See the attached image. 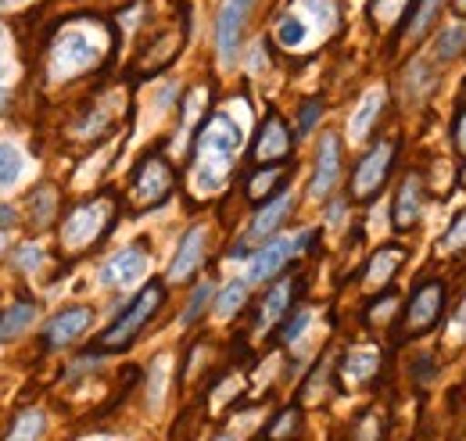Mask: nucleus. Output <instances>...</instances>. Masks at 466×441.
Returning <instances> with one entry per match:
<instances>
[{"mask_svg":"<svg viewBox=\"0 0 466 441\" xmlns=\"http://www.w3.org/2000/svg\"><path fill=\"white\" fill-rule=\"evenodd\" d=\"M201 259H205V226H194L183 237L179 251H176L173 266H169V280H187V276L201 266Z\"/></svg>","mask_w":466,"mask_h":441,"instance_id":"obj_13","label":"nucleus"},{"mask_svg":"<svg viewBox=\"0 0 466 441\" xmlns=\"http://www.w3.org/2000/svg\"><path fill=\"white\" fill-rule=\"evenodd\" d=\"M438 4L441 0H423L420 4V11H416V18H412V26H409V33L416 36V33H423L427 26H431V18H434V11H438Z\"/></svg>","mask_w":466,"mask_h":441,"instance_id":"obj_31","label":"nucleus"},{"mask_svg":"<svg viewBox=\"0 0 466 441\" xmlns=\"http://www.w3.org/2000/svg\"><path fill=\"white\" fill-rule=\"evenodd\" d=\"M15 262H18V270H40V262H44L40 244H25V248H18V251H15Z\"/></svg>","mask_w":466,"mask_h":441,"instance_id":"obj_30","label":"nucleus"},{"mask_svg":"<svg viewBox=\"0 0 466 441\" xmlns=\"http://www.w3.org/2000/svg\"><path fill=\"white\" fill-rule=\"evenodd\" d=\"M240 140H244V129L233 122L227 111L208 118V126L198 137V162L190 169V187L198 194H212V190L223 187Z\"/></svg>","mask_w":466,"mask_h":441,"instance_id":"obj_1","label":"nucleus"},{"mask_svg":"<svg viewBox=\"0 0 466 441\" xmlns=\"http://www.w3.org/2000/svg\"><path fill=\"white\" fill-rule=\"evenodd\" d=\"M169 187H173L169 166H166L162 159H147V162L140 166V172H137L133 198H137L140 205H155V201H162V198L169 194Z\"/></svg>","mask_w":466,"mask_h":441,"instance_id":"obj_10","label":"nucleus"},{"mask_svg":"<svg viewBox=\"0 0 466 441\" xmlns=\"http://www.w3.org/2000/svg\"><path fill=\"white\" fill-rule=\"evenodd\" d=\"M11 222H15V209L0 205V226H11Z\"/></svg>","mask_w":466,"mask_h":441,"instance_id":"obj_39","label":"nucleus"},{"mask_svg":"<svg viewBox=\"0 0 466 441\" xmlns=\"http://www.w3.org/2000/svg\"><path fill=\"white\" fill-rule=\"evenodd\" d=\"M33 316H36V305H33V302H15V305L0 316V341H7V337H15L22 327H29Z\"/></svg>","mask_w":466,"mask_h":441,"instance_id":"obj_21","label":"nucleus"},{"mask_svg":"<svg viewBox=\"0 0 466 441\" xmlns=\"http://www.w3.org/2000/svg\"><path fill=\"white\" fill-rule=\"evenodd\" d=\"M388 166H391V144H377L362 162L355 169V179H351V194L355 198H370L380 190L384 176H388Z\"/></svg>","mask_w":466,"mask_h":441,"instance_id":"obj_8","label":"nucleus"},{"mask_svg":"<svg viewBox=\"0 0 466 441\" xmlns=\"http://www.w3.org/2000/svg\"><path fill=\"white\" fill-rule=\"evenodd\" d=\"M0 4H15V0H0Z\"/></svg>","mask_w":466,"mask_h":441,"instance_id":"obj_44","label":"nucleus"},{"mask_svg":"<svg viewBox=\"0 0 466 441\" xmlns=\"http://www.w3.org/2000/svg\"><path fill=\"white\" fill-rule=\"evenodd\" d=\"M402 7H406V0H377V18L380 22H395L402 15Z\"/></svg>","mask_w":466,"mask_h":441,"instance_id":"obj_35","label":"nucleus"},{"mask_svg":"<svg viewBox=\"0 0 466 441\" xmlns=\"http://www.w3.org/2000/svg\"><path fill=\"white\" fill-rule=\"evenodd\" d=\"M445 341H449V344H463L466 341V302L460 305V313H456L452 327H449V333H445Z\"/></svg>","mask_w":466,"mask_h":441,"instance_id":"obj_34","label":"nucleus"},{"mask_svg":"<svg viewBox=\"0 0 466 441\" xmlns=\"http://www.w3.org/2000/svg\"><path fill=\"white\" fill-rule=\"evenodd\" d=\"M105 47H108V40H105L101 26H94V22L68 26L51 47V76L68 79V76H79V72L94 68L105 55Z\"/></svg>","mask_w":466,"mask_h":441,"instance_id":"obj_2","label":"nucleus"},{"mask_svg":"<svg viewBox=\"0 0 466 441\" xmlns=\"http://www.w3.org/2000/svg\"><path fill=\"white\" fill-rule=\"evenodd\" d=\"M338 172H341V144H338L334 133H327L319 140V159H316V176H312L309 194L312 198H327L334 190V183H338Z\"/></svg>","mask_w":466,"mask_h":441,"instance_id":"obj_9","label":"nucleus"},{"mask_svg":"<svg viewBox=\"0 0 466 441\" xmlns=\"http://www.w3.org/2000/svg\"><path fill=\"white\" fill-rule=\"evenodd\" d=\"M319 101H309L305 108H301V115H298V133H309L312 126H316V118H319Z\"/></svg>","mask_w":466,"mask_h":441,"instance_id":"obj_36","label":"nucleus"},{"mask_svg":"<svg viewBox=\"0 0 466 441\" xmlns=\"http://www.w3.org/2000/svg\"><path fill=\"white\" fill-rule=\"evenodd\" d=\"M44 435V413L40 409H25L11 420V431L4 441H40Z\"/></svg>","mask_w":466,"mask_h":441,"instance_id":"obj_20","label":"nucleus"},{"mask_svg":"<svg viewBox=\"0 0 466 441\" xmlns=\"http://www.w3.org/2000/svg\"><path fill=\"white\" fill-rule=\"evenodd\" d=\"M312 241V230H305V233H298V237H277V241H269L255 259H251V266H248V280L251 283H258V280H266V276H273L291 255H298L305 244Z\"/></svg>","mask_w":466,"mask_h":441,"instance_id":"obj_6","label":"nucleus"},{"mask_svg":"<svg viewBox=\"0 0 466 441\" xmlns=\"http://www.w3.org/2000/svg\"><path fill=\"white\" fill-rule=\"evenodd\" d=\"M166 374H169V355L155 363V374H151V405H158V402H162V387H166L162 381H166Z\"/></svg>","mask_w":466,"mask_h":441,"instance_id":"obj_32","label":"nucleus"},{"mask_svg":"<svg viewBox=\"0 0 466 441\" xmlns=\"http://www.w3.org/2000/svg\"><path fill=\"white\" fill-rule=\"evenodd\" d=\"M90 320H94V313H90L86 305H72V309L58 313V316L47 323L44 341H47V344H55V348H58V344H68V341H76L79 333H86Z\"/></svg>","mask_w":466,"mask_h":441,"instance_id":"obj_12","label":"nucleus"},{"mask_svg":"<svg viewBox=\"0 0 466 441\" xmlns=\"http://www.w3.org/2000/svg\"><path fill=\"white\" fill-rule=\"evenodd\" d=\"M273 179H277V172H273V169H269V172H262V176H255V179H251V198H262V194L273 187Z\"/></svg>","mask_w":466,"mask_h":441,"instance_id":"obj_38","label":"nucleus"},{"mask_svg":"<svg viewBox=\"0 0 466 441\" xmlns=\"http://www.w3.org/2000/svg\"><path fill=\"white\" fill-rule=\"evenodd\" d=\"M244 298H248V280H233L223 287V294L216 298V316L219 320H230L233 313L244 305Z\"/></svg>","mask_w":466,"mask_h":441,"instance_id":"obj_24","label":"nucleus"},{"mask_svg":"<svg viewBox=\"0 0 466 441\" xmlns=\"http://www.w3.org/2000/svg\"><path fill=\"white\" fill-rule=\"evenodd\" d=\"M460 248H466V212L449 226L445 241H441V251H460Z\"/></svg>","mask_w":466,"mask_h":441,"instance_id":"obj_29","label":"nucleus"},{"mask_svg":"<svg viewBox=\"0 0 466 441\" xmlns=\"http://www.w3.org/2000/svg\"><path fill=\"white\" fill-rule=\"evenodd\" d=\"M399 262H402V251H399V248H384V251H377L373 262H370V273H366V287H370V291L380 287L388 276L395 273Z\"/></svg>","mask_w":466,"mask_h":441,"instance_id":"obj_22","label":"nucleus"},{"mask_svg":"<svg viewBox=\"0 0 466 441\" xmlns=\"http://www.w3.org/2000/svg\"><path fill=\"white\" fill-rule=\"evenodd\" d=\"M460 148L466 151V115L460 118Z\"/></svg>","mask_w":466,"mask_h":441,"instance_id":"obj_40","label":"nucleus"},{"mask_svg":"<svg viewBox=\"0 0 466 441\" xmlns=\"http://www.w3.org/2000/svg\"><path fill=\"white\" fill-rule=\"evenodd\" d=\"M288 148H291V140H288L284 122H280V118H269V122L262 126L258 144H255V159H258V162H277V159L288 155Z\"/></svg>","mask_w":466,"mask_h":441,"instance_id":"obj_15","label":"nucleus"},{"mask_svg":"<svg viewBox=\"0 0 466 441\" xmlns=\"http://www.w3.org/2000/svg\"><path fill=\"white\" fill-rule=\"evenodd\" d=\"M288 212H291V194H280L277 201H269V205L255 216L248 241H266V237H273V233H277V226L288 220Z\"/></svg>","mask_w":466,"mask_h":441,"instance_id":"obj_16","label":"nucleus"},{"mask_svg":"<svg viewBox=\"0 0 466 441\" xmlns=\"http://www.w3.org/2000/svg\"><path fill=\"white\" fill-rule=\"evenodd\" d=\"M255 0H227L223 11H219V22H216V47H219V61L230 68L233 57H237V44H240V29H244V18L251 11Z\"/></svg>","mask_w":466,"mask_h":441,"instance_id":"obj_7","label":"nucleus"},{"mask_svg":"<svg viewBox=\"0 0 466 441\" xmlns=\"http://www.w3.org/2000/svg\"><path fill=\"white\" fill-rule=\"evenodd\" d=\"M105 222H108V201H90V205L76 209V212L65 220V226H61L65 248H68V251L90 248V244L97 241V233L105 230Z\"/></svg>","mask_w":466,"mask_h":441,"instance_id":"obj_5","label":"nucleus"},{"mask_svg":"<svg viewBox=\"0 0 466 441\" xmlns=\"http://www.w3.org/2000/svg\"><path fill=\"white\" fill-rule=\"evenodd\" d=\"M463 44H466V26H463V22L445 26V29H441V36H438V57H441V61L456 57L460 51H463Z\"/></svg>","mask_w":466,"mask_h":441,"instance_id":"obj_25","label":"nucleus"},{"mask_svg":"<svg viewBox=\"0 0 466 441\" xmlns=\"http://www.w3.org/2000/svg\"><path fill=\"white\" fill-rule=\"evenodd\" d=\"M144 273H147V255L140 248H126V251H118L116 259H108L101 280L108 287H129V283H137Z\"/></svg>","mask_w":466,"mask_h":441,"instance_id":"obj_11","label":"nucleus"},{"mask_svg":"<svg viewBox=\"0 0 466 441\" xmlns=\"http://www.w3.org/2000/svg\"><path fill=\"white\" fill-rule=\"evenodd\" d=\"M158 302H162V287H158V283H147V287L137 294V302L118 316L108 331L101 333V348H126V344L140 333V327L151 320V313L158 309Z\"/></svg>","mask_w":466,"mask_h":441,"instance_id":"obj_4","label":"nucleus"},{"mask_svg":"<svg viewBox=\"0 0 466 441\" xmlns=\"http://www.w3.org/2000/svg\"><path fill=\"white\" fill-rule=\"evenodd\" d=\"M380 105H384V90H380V87H373V90L362 97V105L355 108V115H351V126H349L351 140H362V137L373 129V118H377Z\"/></svg>","mask_w":466,"mask_h":441,"instance_id":"obj_18","label":"nucleus"},{"mask_svg":"<svg viewBox=\"0 0 466 441\" xmlns=\"http://www.w3.org/2000/svg\"><path fill=\"white\" fill-rule=\"evenodd\" d=\"M29 209H33V222L36 226H47L51 216H55V190L51 187H40L29 194Z\"/></svg>","mask_w":466,"mask_h":441,"instance_id":"obj_26","label":"nucleus"},{"mask_svg":"<svg viewBox=\"0 0 466 441\" xmlns=\"http://www.w3.org/2000/svg\"><path fill=\"white\" fill-rule=\"evenodd\" d=\"M338 22V4L334 0H294V7L277 22V40L288 51H301L319 44Z\"/></svg>","mask_w":466,"mask_h":441,"instance_id":"obj_3","label":"nucleus"},{"mask_svg":"<svg viewBox=\"0 0 466 441\" xmlns=\"http://www.w3.org/2000/svg\"><path fill=\"white\" fill-rule=\"evenodd\" d=\"M438 309H441V283L420 287L412 298V309H409V331H427L434 323Z\"/></svg>","mask_w":466,"mask_h":441,"instance_id":"obj_14","label":"nucleus"},{"mask_svg":"<svg viewBox=\"0 0 466 441\" xmlns=\"http://www.w3.org/2000/svg\"><path fill=\"white\" fill-rule=\"evenodd\" d=\"M0 108H4V90H0Z\"/></svg>","mask_w":466,"mask_h":441,"instance_id":"obj_42","label":"nucleus"},{"mask_svg":"<svg viewBox=\"0 0 466 441\" xmlns=\"http://www.w3.org/2000/svg\"><path fill=\"white\" fill-rule=\"evenodd\" d=\"M22 172V155L11 148V144H0V187L15 183Z\"/></svg>","mask_w":466,"mask_h":441,"instance_id":"obj_27","label":"nucleus"},{"mask_svg":"<svg viewBox=\"0 0 466 441\" xmlns=\"http://www.w3.org/2000/svg\"><path fill=\"white\" fill-rule=\"evenodd\" d=\"M208 298H212V283H201L198 291H194V298H190V305L183 309V316H179V323L187 327V323H194L198 316H201V309L208 305Z\"/></svg>","mask_w":466,"mask_h":441,"instance_id":"obj_28","label":"nucleus"},{"mask_svg":"<svg viewBox=\"0 0 466 441\" xmlns=\"http://www.w3.org/2000/svg\"><path fill=\"white\" fill-rule=\"evenodd\" d=\"M288 302H291V280L277 283V287L266 294V305H262V320H258V327H262V331H266V327H273V323L280 320V313L288 309Z\"/></svg>","mask_w":466,"mask_h":441,"instance_id":"obj_23","label":"nucleus"},{"mask_svg":"<svg viewBox=\"0 0 466 441\" xmlns=\"http://www.w3.org/2000/svg\"><path fill=\"white\" fill-rule=\"evenodd\" d=\"M294 427H298V413H294V409H288V413H284V416H280V420L269 427V435H273L277 441H284V438H291V435H294Z\"/></svg>","mask_w":466,"mask_h":441,"instance_id":"obj_33","label":"nucleus"},{"mask_svg":"<svg viewBox=\"0 0 466 441\" xmlns=\"http://www.w3.org/2000/svg\"><path fill=\"white\" fill-rule=\"evenodd\" d=\"M0 251H4V233H0Z\"/></svg>","mask_w":466,"mask_h":441,"instance_id":"obj_43","label":"nucleus"},{"mask_svg":"<svg viewBox=\"0 0 466 441\" xmlns=\"http://www.w3.org/2000/svg\"><path fill=\"white\" fill-rule=\"evenodd\" d=\"M216 441H233V438H216Z\"/></svg>","mask_w":466,"mask_h":441,"instance_id":"obj_45","label":"nucleus"},{"mask_svg":"<svg viewBox=\"0 0 466 441\" xmlns=\"http://www.w3.org/2000/svg\"><path fill=\"white\" fill-rule=\"evenodd\" d=\"M377 363H380V359H377V352H373V348H355V352H349V359H345V370H341V374H345V381H349V385H362L366 377H373V374H377Z\"/></svg>","mask_w":466,"mask_h":441,"instance_id":"obj_19","label":"nucleus"},{"mask_svg":"<svg viewBox=\"0 0 466 441\" xmlns=\"http://www.w3.org/2000/svg\"><path fill=\"white\" fill-rule=\"evenodd\" d=\"M420 209H423L420 179L409 176L406 183H402V190H399V201H395V226H399V230H409V226L416 222V216H420Z\"/></svg>","mask_w":466,"mask_h":441,"instance_id":"obj_17","label":"nucleus"},{"mask_svg":"<svg viewBox=\"0 0 466 441\" xmlns=\"http://www.w3.org/2000/svg\"><path fill=\"white\" fill-rule=\"evenodd\" d=\"M460 11H466V0H460Z\"/></svg>","mask_w":466,"mask_h":441,"instance_id":"obj_41","label":"nucleus"},{"mask_svg":"<svg viewBox=\"0 0 466 441\" xmlns=\"http://www.w3.org/2000/svg\"><path fill=\"white\" fill-rule=\"evenodd\" d=\"M309 323H312V313H309V309H301V313L291 320V327L284 331V341H298V337L305 333V327H309Z\"/></svg>","mask_w":466,"mask_h":441,"instance_id":"obj_37","label":"nucleus"}]
</instances>
